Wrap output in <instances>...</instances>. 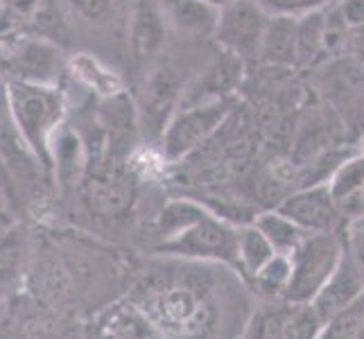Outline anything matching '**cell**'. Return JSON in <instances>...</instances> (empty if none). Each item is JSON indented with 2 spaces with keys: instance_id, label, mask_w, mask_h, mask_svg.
<instances>
[{
  "instance_id": "obj_1",
  "label": "cell",
  "mask_w": 364,
  "mask_h": 339,
  "mask_svg": "<svg viewBox=\"0 0 364 339\" xmlns=\"http://www.w3.org/2000/svg\"><path fill=\"white\" fill-rule=\"evenodd\" d=\"M210 274L195 267L145 281L134 303L152 319L161 339H220L222 308Z\"/></svg>"
},
{
  "instance_id": "obj_2",
  "label": "cell",
  "mask_w": 364,
  "mask_h": 339,
  "mask_svg": "<svg viewBox=\"0 0 364 339\" xmlns=\"http://www.w3.org/2000/svg\"><path fill=\"white\" fill-rule=\"evenodd\" d=\"M7 97L11 118L28 145L32 156L41 166L46 177H53V141L64 127L68 97L61 86L7 80Z\"/></svg>"
},
{
  "instance_id": "obj_3",
  "label": "cell",
  "mask_w": 364,
  "mask_h": 339,
  "mask_svg": "<svg viewBox=\"0 0 364 339\" xmlns=\"http://www.w3.org/2000/svg\"><path fill=\"white\" fill-rule=\"evenodd\" d=\"M156 254L170 258H183L195 262H222L231 271L240 274L237 267V226L208 212L186 231L156 247Z\"/></svg>"
},
{
  "instance_id": "obj_4",
  "label": "cell",
  "mask_w": 364,
  "mask_h": 339,
  "mask_svg": "<svg viewBox=\"0 0 364 339\" xmlns=\"http://www.w3.org/2000/svg\"><path fill=\"white\" fill-rule=\"evenodd\" d=\"M344 254V237L340 233H310L292 254V281L285 301L312 303L335 274Z\"/></svg>"
},
{
  "instance_id": "obj_5",
  "label": "cell",
  "mask_w": 364,
  "mask_h": 339,
  "mask_svg": "<svg viewBox=\"0 0 364 339\" xmlns=\"http://www.w3.org/2000/svg\"><path fill=\"white\" fill-rule=\"evenodd\" d=\"M231 111L233 97L195 107H177L159 138L163 161L179 163L188 154H193L199 145L206 143L227 122Z\"/></svg>"
},
{
  "instance_id": "obj_6",
  "label": "cell",
  "mask_w": 364,
  "mask_h": 339,
  "mask_svg": "<svg viewBox=\"0 0 364 339\" xmlns=\"http://www.w3.org/2000/svg\"><path fill=\"white\" fill-rule=\"evenodd\" d=\"M0 70L5 80L61 86L68 77V57L48 36L28 32L16 43L0 50Z\"/></svg>"
},
{
  "instance_id": "obj_7",
  "label": "cell",
  "mask_w": 364,
  "mask_h": 339,
  "mask_svg": "<svg viewBox=\"0 0 364 339\" xmlns=\"http://www.w3.org/2000/svg\"><path fill=\"white\" fill-rule=\"evenodd\" d=\"M82 202L97 217H120L136 199V181L114 158L89 161L80 181Z\"/></svg>"
},
{
  "instance_id": "obj_8",
  "label": "cell",
  "mask_w": 364,
  "mask_h": 339,
  "mask_svg": "<svg viewBox=\"0 0 364 339\" xmlns=\"http://www.w3.org/2000/svg\"><path fill=\"white\" fill-rule=\"evenodd\" d=\"M269 23V14L262 11L254 0H231L220 7V18L213 39L222 50L240 57L245 64L260 59L262 39Z\"/></svg>"
},
{
  "instance_id": "obj_9",
  "label": "cell",
  "mask_w": 364,
  "mask_h": 339,
  "mask_svg": "<svg viewBox=\"0 0 364 339\" xmlns=\"http://www.w3.org/2000/svg\"><path fill=\"white\" fill-rule=\"evenodd\" d=\"M276 208L308 233H340L344 222V212L333 197L328 183L299 188Z\"/></svg>"
},
{
  "instance_id": "obj_10",
  "label": "cell",
  "mask_w": 364,
  "mask_h": 339,
  "mask_svg": "<svg viewBox=\"0 0 364 339\" xmlns=\"http://www.w3.org/2000/svg\"><path fill=\"white\" fill-rule=\"evenodd\" d=\"M245 61L227 50L220 48V53L213 57L204 70H199L195 77L183 86L177 107H195L218 99L233 97L245 80Z\"/></svg>"
},
{
  "instance_id": "obj_11",
  "label": "cell",
  "mask_w": 364,
  "mask_h": 339,
  "mask_svg": "<svg viewBox=\"0 0 364 339\" xmlns=\"http://www.w3.org/2000/svg\"><path fill=\"white\" fill-rule=\"evenodd\" d=\"M362 296H364V269L358 265L355 258L350 256V251L346 249V242H344V254H342L340 265H337L328 283L321 287V292L312 301V306H315L319 317L326 321L333 315H337L340 310L348 308L350 303H355Z\"/></svg>"
},
{
  "instance_id": "obj_12",
  "label": "cell",
  "mask_w": 364,
  "mask_h": 339,
  "mask_svg": "<svg viewBox=\"0 0 364 339\" xmlns=\"http://www.w3.org/2000/svg\"><path fill=\"white\" fill-rule=\"evenodd\" d=\"M168 18L159 0H134L129 18V45L138 61H147L161 53L166 43Z\"/></svg>"
},
{
  "instance_id": "obj_13",
  "label": "cell",
  "mask_w": 364,
  "mask_h": 339,
  "mask_svg": "<svg viewBox=\"0 0 364 339\" xmlns=\"http://www.w3.org/2000/svg\"><path fill=\"white\" fill-rule=\"evenodd\" d=\"M68 75L84 86L86 91L93 93L97 99H111L122 93H127L124 80L120 72L107 66L102 59H97L91 53H75L68 57Z\"/></svg>"
},
{
  "instance_id": "obj_14",
  "label": "cell",
  "mask_w": 364,
  "mask_h": 339,
  "mask_svg": "<svg viewBox=\"0 0 364 339\" xmlns=\"http://www.w3.org/2000/svg\"><path fill=\"white\" fill-rule=\"evenodd\" d=\"M0 161H5V166L18 174H30V172L43 174L41 166L32 156L28 145L23 143V138L14 124V118H11L7 80L3 70H0Z\"/></svg>"
},
{
  "instance_id": "obj_15",
  "label": "cell",
  "mask_w": 364,
  "mask_h": 339,
  "mask_svg": "<svg viewBox=\"0 0 364 339\" xmlns=\"http://www.w3.org/2000/svg\"><path fill=\"white\" fill-rule=\"evenodd\" d=\"M95 339H161V335L136 303H118L100 317Z\"/></svg>"
},
{
  "instance_id": "obj_16",
  "label": "cell",
  "mask_w": 364,
  "mask_h": 339,
  "mask_svg": "<svg viewBox=\"0 0 364 339\" xmlns=\"http://www.w3.org/2000/svg\"><path fill=\"white\" fill-rule=\"evenodd\" d=\"M168 25L188 36H213L218 28L220 7L206 0H159Z\"/></svg>"
},
{
  "instance_id": "obj_17",
  "label": "cell",
  "mask_w": 364,
  "mask_h": 339,
  "mask_svg": "<svg viewBox=\"0 0 364 339\" xmlns=\"http://www.w3.org/2000/svg\"><path fill=\"white\" fill-rule=\"evenodd\" d=\"M260 61L267 66L290 68L299 64L296 53V18L269 16L265 39L260 48Z\"/></svg>"
},
{
  "instance_id": "obj_18",
  "label": "cell",
  "mask_w": 364,
  "mask_h": 339,
  "mask_svg": "<svg viewBox=\"0 0 364 339\" xmlns=\"http://www.w3.org/2000/svg\"><path fill=\"white\" fill-rule=\"evenodd\" d=\"M30 262V235L25 226L16 224L0 231V287L21 283Z\"/></svg>"
},
{
  "instance_id": "obj_19",
  "label": "cell",
  "mask_w": 364,
  "mask_h": 339,
  "mask_svg": "<svg viewBox=\"0 0 364 339\" xmlns=\"http://www.w3.org/2000/svg\"><path fill=\"white\" fill-rule=\"evenodd\" d=\"M276 256V249L254 222L237 226V267L240 276L251 281Z\"/></svg>"
},
{
  "instance_id": "obj_20",
  "label": "cell",
  "mask_w": 364,
  "mask_h": 339,
  "mask_svg": "<svg viewBox=\"0 0 364 339\" xmlns=\"http://www.w3.org/2000/svg\"><path fill=\"white\" fill-rule=\"evenodd\" d=\"M254 224L265 233V237L276 249V254H285V256H290L292 251L310 235L279 208L262 210L260 215L254 217Z\"/></svg>"
},
{
  "instance_id": "obj_21",
  "label": "cell",
  "mask_w": 364,
  "mask_h": 339,
  "mask_svg": "<svg viewBox=\"0 0 364 339\" xmlns=\"http://www.w3.org/2000/svg\"><path fill=\"white\" fill-rule=\"evenodd\" d=\"M326 23H328L326 7L296 18L299 64H310V61H315L326 50Z\"/></svg>"
},
{
  "instance_id": "obj_22",
  "label": "cell",
  "mask_w": 364,
  "mask_h": 339,
  "mask_svg": "<svg viewBox=\"0 0 364 339\" xmlns=\"http://www.w3.org/2000/svg\"><path fill=\"white\" fill-rule=\"evenodd\" d=\"M208 212V206L202 202H193V199H172L166 206H163L161 215L156 217L159 226V235L161 242L170 240L177 233L186 231L188 226H193L197 220H202Z\"/></svg>"
},
{
  "instance_id": "obj_23",
  "label": "cell",
  "mask_w": 364,
  "mask_h": 339,
  "mask_svg": "<svg viewBox=\"0 0 364 339\" xmlns=\"http://www.w3.org/2000/svg\"><path fill=\"white\" fill-rule=\"evenodd\" d=\"M290 281H292V258L285 254H276L267 265L251 279L258 294L269 301H285Z\"/></svg>"
},
{
  "instance_id": "obj_24",
  "label": "cell",
  "mask_w": 364,
  "mask_h": 339,
  "mask_svg": "<svg viewBox=\"0 0 364 339\" xmlns=\"http://www.w3.org/2000/svg\"><path fill=\"white\" fill-rule=\"evenodd\" d=\"M364 323V296L340 310L321 325L319 339H360Z\"/></svg>"
},
{
  "instance_id": "obj_25",
  "label": "cell",
  "mask_w": 364,
  "mask_h": 339,
  "mask_svg": "<svg viewBox=\"0 0 364 339\" xmlns=\"http://www.w3.org/2000/svg\"><path fill=\"white\" fill-rule=\"evenodd\" d=\"M328 185H331L333 197L337 199V204H342L344 199H348L350 195H355L360 188H364V152L346 158L342 166L335 170Z\"/></svg>"
},
{
  "instance_id": "obj_26",
  "label": "cell",
  "mask_w": 364,
  "mask_h": 339,
  "mask_svg": "<svg viewBox=\"0 0 364 339\" xmlns=\"http://www.w3.org/2000/svg\"><path fill=\"white\" fill-rule=\"evenodd\" d=\"M254 3L267 11L269 16H292L299 18L310 11L323 9L328 5V0H254Z\"/></svg>"
},
{
  "instance_id": "obj_27",
  "label": "cell",
  "mask_w": 364,
  "mask_h": 339,
  "mask_svg": "<svg viewBox=\"0 0 364 339\" xmlns=\"http://www.w3.org/2000/svg\"><path fill=\"white\" fill-rule=\"evenodd\" d=\"M28 32L32 30L7 7L5 0H0V50L16 43L21 36H25Z\"/></svg>"
},
{
  "instance_id": "obj_28",
  "label": "cell",
  "mask_w": 364,
  "mask_h": 339,
  "mask_svg": "<svg viewBox=\"0 0 364 339\" xmlns=\"http://www.w3.org/2000/svg\"><path fill=\"white\" fill-rule=\"evenodd\" d=\"M5 3L30 30L36 28L46 16V0H5Z\"/></svg>"
},
{
  "instance_id": "obj_29",
  "label": "cell",
  "mask_w": 364,
  "mask_h": 339,
  "mask_svg": "<svg viewBox=\"0 0 364 339\" xmlns=\"http://www.w3.org/2000/svg\"><path fill=\"white\" fill-rule=\"evenodd\" d=\"M337 11L342 14L344 23L350 30L364 28V0H340Z\"/></svg>"
},
{
  "instance_id": "obj_30",
  "label": "cell",
  "mask_w": 364,
  "mask_h": 339,
  "mask_svg": "<svg viewBox=\"0 0 364 339\" xmlns=\"http://www.w3.org/2000/svg\"><path fill=\"white\" fill-rule=\"evenodd\" d=\"M348 235L344 237L346 249L350 251V256L355 258L358 265L364 269V229H355V226H346Z\"/></svg>"
},
{
  "instance_id": "obj_31",
  "label": "cell",
  "mask_w": 364,
  "mask_h": 339,
  "mask_svg": "<svg viewBox=\"0 0 364 339\" xmlns=\"http://www.w3.org/2000/svg\"><path fill=\"white\" fill-rule=\"evenodd\" d=\"M348 50H350V55L355 57V61H360V64L364 66V28H355V30H350L348 34Z\"/></svg>"
},
{
  "instance_id": "obj_32",
  "label": "cell",
  "mask_w": 364,
  "mask_h": 339,
  "mask_svg": "<svg viewBox=\"0 0 364 339\" xmlns=\"http://www.w3.org/2000/svg\"><path fill=\"white\" fill-rule=\"evenodd\" d=\"M348 226H355V229H364V215L353 220V222H348Z\"/></svg>"
},
{
  "instance_id": "obj_33",
  "label": "cell",
  "mask_w": 364,
  "mask_h": 339,
  "mask_svg": "<svg viewBox=\"0 0 364 339\" xmlns=\"http://www.w3.org/2000/svg\"><path fill=\"white\" fill-rule=\"evenodd\" d=\"M206 3L215 5V7H224V5H227V3H231V0H206Z\"/></svg>"
},
{
  "instance_id": "obj_34",
  "label": "cell",
  "mask_w": 364,
  "mask_h": 339,
  "mask_svg": "<svg viewBox=\"0 0 364 339\" xmlns=\"http://www.w3.org/2000/svg\"><path fill=\"white\" fill-rule=\"evenodd\" d=\"M360 339H364V323H362V333H360Z\"/></svg>"
}]
</instances>
